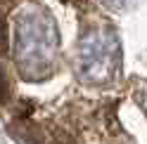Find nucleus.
<instances>
[{"label": "nucleus", "instance_id": "f257e3e1", "mask_svg": "<svg viewBox=\"0 0 147 144\" xmlns=\"http://www.w3.org/2000/svg\"><path fill=\"white\" fill-rule=\"evenodd\" d=\"M7 50V31H5V26H3V21H0V55Z\"/></svg>", "mask_w": 147, "mask_h": 144}]
</instances>
